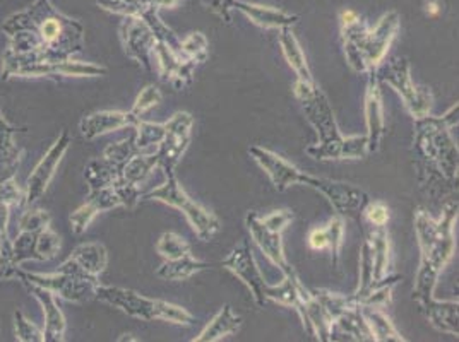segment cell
<instances>
[{
	"label": "cell",
	"instance_id": "e7e4bbea",
	"mask_svg": "<svg viewBox=\"0 0 459 342\" xmlns=\"http://www.w3.org/2000/svg\"><path fill=\"white\" fill-rule=\"evenodd\" d=\"M124 341H137V339H135V338H131V334H126L124 338H118V342Z\"/></svg>",
	"mask_w": 459,
	"mask_h": 342
},
{
	"label": "cell",
	"instance_id": "6125c7cd",
	"mask_svg": "<svg viewBox=\"0 0 459 342\" xmlns=\"http://www.w3.org/2000/svg\"><path fill=\"white\" fill-rule=\"evenodd\" d=\"M423 11L429 18H437L442 11V5H440L437 0H425L423 4Z\"/></svg>",
	"mask_w": 459,
	"mask_h": 342
},
{
	"label": "cell",
	"instance_id": "52a82bcc",
	"mask_svg": "<svg viewBox=\"0 0 459 342\" xmlns=\"http://www.w3.org/2000/svg\"><path fill=\"white\" fill-rule=\"evenodd\" d=\"M377 77L383 79L384 82H387L400 95L406 110L415 120L430 114L432 93L427 88L415 86L406 58L396 57L389 60L384 67L383 76Z\"/></svg>",
	"mask_w": 459,
	"mask_h": 342
},
{
	"label": "cell",
	"instance_id": "ee69618b",
	"mask_svg": "<svg viewBox=\"0 0 459 342\" xmlns=\"http://www.w3.org/2000/svg\"><path fill=\"white\" fill-rule=\"evenodd\" d=\"M374 285H376V281H374V253H372L368 238H365L362 248H360V281H359L357 291L353 293L359 304H360V298Z\"/></svg>",
	"mask_w": 459,
	"mask_h": 342
},
{
	"label": "cell",
	"instance_id": "30bf717a",
	"mask_svg": "<svg viewBox=\"0 0 459 342\" xmlns=\"http://www.w3.org/2000/svg\"><path fill=\"white\" fill-rule=\"evenodd\" d=\"M71 144H73V137L69 131L64 129L56 139V142L52 144V148L45 152V156L39 159V165L35 167V170L31 171V175L26 180V191H24V206L26 208L35 206L45 195V192L57 173L65 152L69 151Z\"/></svg>",
	"mask_w": 459,
	"mask_h": 342
},
{
	"label": "cell",
	"instance_id": "be15d7a7",
	"mask_svg": "<svg viewBox=\"0 0 459 342\" xmlns=\"http://www.w3.org/2000/svg\"><path fill=\"white\" fill-rule=\"evenodd\" d=\"M152 2H153L158 9H161V7L170 9V7H175L178 4V0H152Z\"/></svg>",
	"mask_w": 459,
	"mask_h": 342
},
{
	"label": "cell",
	"instance_id": "4316f807",
	"mask_svg": "<svg viewBox=\"0 0 459 342\" xmlns=\"http://www.w3.org/2000/svg\"><path fill=\"white\" fill-rule=\"evenodd\" d=\"M429 322L432 323L440 332L459 336L458 329V302H439L436 298L421 304Z\"/></svg>",
	"mask_w": 459,
	"mask_h": 342
},
{
	"label": "cell",
	"instance_id": "03108f58",
	"mask_svg": "<svg viewBox=\"0 0 459 342\" xmlns=\"http://www.w3.org/2000/svg\"><path fill=\"white\" fill-rule=\"evenodd\" d=\"M144 5H153V2L152 0H141Z\"/></svg>",
	"mask_w": 459,
	"mask_h": 342
},
{
	"label": "cell",
	"instance_id": "3957f363",
	"mask_svg": "<svg viewBox=\"0 0 459 342\" xmlns=\"http://www.w3.org/2000/svg\"><path fill=\"white\" fill-rule=\"evenodd\" d=\"M295 98L299 99L307 122L316 129L319 142L308 146L306 152L317 161H333V159H364L368 154L367 135H351L344 137L340 133L338 122L333 114L327 96L314 84L295 81L293 86Z\"/></svg>",
	"mask_w": 459,
	"mask_h": 342
},
{
	"label": "cell",
	"instance_id": "7dc6e473",
	"mask_svg": "<svg viewBox=\"0 0 459 342\" xmlns=\"http://www.w3.org/2000/svg\"><path fill=\"white\" fill-rule=\"evenodd\" d=\"M182 54L184 57L191 58L195 64H204L210 56V43L204 33L195 31L187 38L182 39Z\"/></svg>",
	"mask_w": 459,
	"mask_h": 342
},
{
	"label": "cell",
	"instance_id": "8fae6325",
	"mask_svg": "<svg viewBox=\"0 0 459 342\" xmlns=\"http://www.w3.org/2000/svg\"><path fill=\"white\" fill-rule=\"evenodd\" d=\"M304 185L325 195L327 202L340 216L360 214V212H364L367 204L370 202V197L367 192L351 185V184H344L338 180L307 175Z\"/></svg>",
	"mask_w": 459,
	"mask_h": 342
},
{
	"label": "cell",
	"instance_id": "6da1fadb",
	"mask_svg": "<svg viewBox=\"0 0 459 342\" xmlns=\"http://www.w3.org/2000/svg\"><path fill=\"white\" fill-rule=\"evenodd\" d=\"M2 31L9 37L2 76L24 64L73 58L84 48V26L62 14L52 0H35L28 9L9 16Z\"/></svg>",
	"mask_w": 459,
	"mask_h": 342
},
{
	"label": "cell",
	"instance_id": "9c48e42d",
	"mask_svg": "<svg viewBox=\"0 0 459 342\" xmlns=\"http://www.w3.org/2000/svg\"><path fill=\"white\" fill-rule=\"evenodd\" d=\"M192 125L194 116L187 112H178L165 122L167 133L154 152L158 158V168H161L167 176L175 175L177 165L191 144Z\"/></svg>",
	"mask_w": 459,
	"mask_h": 342
},
{
	"label": "cell",
	"instance_id": "ba28073f",
	"mask_svg": "<svg viewBox=\"0 0 459 342\" xmlns=\"http://www.w3.org/2000/svg\"><path fill=\"white\" fill-rule=\"evenodd\" d=\"M14 279L18 281H28L31 285L41 286L54 293L58 298L73 302V304H84L95 298L96 286L100 281L93 279H84L69 272H52V274H39V272H28L22 270L21 267H16Z\"/></svg>",
	"mask_w": 459,
	"mask_h": 342
},
{
	"label": "cell",
	"instance_id": "f35d334b",
	"mask_svg": "<svg viewBox=\"0 0 459 342\" xmlns=\"http://www.w3.org/2000/svg\"><path fill=\"white\" fill-rule=\"evenodd\" d=\"M312 295L316 296V300L319 304H323L325 313L329 315V319L333 321V323L346 310H350L353 306H359V302H357L353 293L351 295H340V293H333L329 289H314Z\"/></svg>",
	"mask_w": 459,
	"mask_h": 342
},
{
	"label": "cell",
	"instance_id": "bcb514c9",
	"mask_svg": "<svg viewBox=\"0 0 459 342\" xmlns=\"http://www.w3.org/2000/svg\"><path fill=\"white\" fill-rule=\"evenodd\" d=\"M153 60L158 64L161 79L167 81V82H170V79H172L173 74H175L177 67L180 65V62H182L184 58L178 57L169 45L156 41L153 50Z\"/></svg>",
	"mask_w": 459,
	"mask_h": 342
},
{
	"label": "cell",
	"instance_id": "8992f818",
	"mask_svg": "<svg viewBox=\"0 0 459 342\" xmlns=\"http://www.w3.org/2000/svg\"><path fill=\"white\" fill-rule=\"evenodd\" d=\"M146 199L182 210L186 219L189 221V225L194 229V233L203 242H210L211 238L221 228L220 219L212 212L204 209L201 204H197L194 199H191L187 195V192L182 189V185L178 184L175 175L167 176V182L163 185L146 193Z\"/></svg>",
	"mask_w": 459,
	"mask_h": 342
},
{
	"label": "cell",
	"instance_id": "9f6ffc18",
	"mask_svg": "<svg viewBox=\"0 0 459 342\" xmlns=\"http://www.w3.org/2000/svg\"><path fill=\"white\" fill-rule=\"evenodd\" d=\"M195 65H197V64H195L194 60H191V58H184V60L180 62V65L177 67L175 74H173L172 79H170V82H172L175 90H184V88H187L189 84H192L194 73H195Z\"/></svg>",
	"mask_w": 459,
	"mask_h": 342
},
{
	"label": "cell",
	"instance_id": "ab89813d",
	"mask_svg": "<svg viewBox=\"0 0 459 342\" xmlns=\"http://www.w3.org/2000/svg\"><path fill=\"white\" fill-rule=\"evenodd\" d=\"M135 146L141 152H154L161 144L167 127L165 124H154V122H143L139 120L134 127Z\"/></svg>",
	"mask_w": 459,
	"mask_h": 342
},
{
	"label": "cell",
	"instance_id": "f5cc1de1",
	"mask_svg": "<svg viewBox=\"0 0 459 342\" xmlns=\"http://www.w3.org/2000/svg\"><path fill=\"white\" fill-rule=\"evenodd\" d=\"M115 195L120 201V208H127V209H134L135 206L141 202V189L139 185L129 184L124 178L118 176V180L112 185Z\"/></svg>",
	"mask_w": 459,
	"mask_h": 342
},
{
	"label": "cell",
	"instance_id": "11a10c76",
	"mask_svg": "<svg viewBox=\"0 0 459 342\" xmlns=\"http://www.w3.org/2000/svg\"><path fill=\"white\" fill-rule=\"evenodd\" d=\"M52 223V218L47 210L43 209H26L22 212L20 219V229H30V231H41L48 228Z\"/></svg>",
	"mask_w": 459,
	"mask_h": 342
},
{
	"label": "cell",
	"instance_id": "603a6c76",
	"mask_svg": "<svg viewBox=\"0 0 459 342\" xmlns=\"http://www.w3.org/2000/svg\"><path fill=\"white\" fill-rule=\"evenodd\" d=\"M141 118H137L133 112H95L86 115L79 122V131L86 141L98 139L100 135L122 131V129H134Z\"/></svg>",
	"mask_w": 459,
	"mask_h": 342
},
{
	"label": "cell",
	"instance_id": "e0dca14e",
	"mask_svg": "<svg viewBox=\"0 0 459 342\" xmlns=\"http://www.w3.org/2000/svg\"><path fill=\"white\" fill-rule=\"evenodd\" d=\"M108 266V252L105 245L90 242L77 245L73 253L60 264L58 270L84 279L98 281V276Z\"/></svg>",
	"mask_w": 459,
	"mask_h": 342
},
{
	"label": "cell",
	"instance_id": "6f0895ef",
	"mask_svg": "<svg viewBox=\"0 0 459 342\" xmlns=\"http://www.w3.org/2000/svg\"><path fill=\"white\" fill-rule=\"evenodd\" d=\"M364 212L372 227H385L387 221H389V208L379 201L368 202Z\"/></svg>",
	"mask_w": 459,
	"mask_h": 342
},
{
	"label": "cell",
	"instance_id": "94428289",
	"mask_svg": "<svg viewBox=\"0 0 459 342\" xmlns=\"http://www.w3.org/2000/svg\"><path fill=\"white\" fill-rule=\"evenodd\" d=\"M308 245L314 250H325L327 248V238H325V228H316L308 235Z\"/></svg>",
	"mask_w": 459,
	"mask_h": 342
},
{
	"label": "cell",
	"instance_id": "7a4b0ae2",
	"mask_svg": "<svg viewBox=\"0 0 459 342\" xmlns=\"http://www.w3.org/2000/svg\"><path fill=\"white\" fill-rule=\"evenodd\" d=\"M458 221V201H449L442 208L439 219H432L429 210H415V233L420 247V267L417 272L413 300L427 304L434 298V289L439 281L440 272L455 253V223Z\"/></svg>",
	"mask_w": 459,
	"mask_h": 342
},
{
	"label": "cell",
	"instance_id": "ac0fdd59",
	"mask_svg": "<svg viewBox=\"0 0 459 342\" xmlns=\"http://www.w3.org/2000/svg\"><path fill=\"white\" fill-rule=\"evenodd\" d=\"M368 84L365 91V122H367V150L377 152L383 144L385 133L384 120L383 95H381V79L377 71L368 73Z\"/></svg>",
	"mask_w": 459,
	"mask_h": 342
},
{
	"label": "cell",
	"instance_id": "816d5d0a",
	"mask_svg": "<svg viewBox=\"0 0 459 342\" xmlns=\"http://www.w3.org/2000/svg\"><path fill=\"white\" fill-rule=\"evenodd\" d=\"M161 101H163L161 91L154 84H148L146 88L141 90V93L135 98L134 107H133L131 112L137 118H141L146 112H150V110H153L154 107H158Z\"/></svg>",
	"mask_w": 459,
	"mask_h": 342
},
{
	"label": "cell",
	"instance_id": "8d00e7d4",
	"mask_svg": "<svg viewBox=\"0 0 459 342\" xmlns=\"http://www.w3.org/2000/svg\"><path fill=\"white\" fill-rule=\"evenodd\" d=\"M333 327H338L342 330V334L348 336L353 341H372V334L368 330V325L365 322L360 304L342 313L334 321Z\"/></svg>",
	"mask_w": 459,
	"mask_h": 342
},
{
	"label": "cell",
	"instance_id": "83f0119b",
	"mask_svg": "<svg viewBox=\"0 0 459 342\" xmlns=\"http://www.w3.org/2000/svg\"><path fill=\"white\" fill-rule=\"evenodd\" d=\"M280 47H281L283 56L287 58L288 65L297 74V79L302 81V82L314 84L316 81H314L312 73L308 69L306 54H304L299 39L295 37V33L291 31V28H281L280 30Z\"/></svg>",
	"mask_w": 459,
	"mask_h": 342
},
{
	"label": "cell",
	"instance_id": "b9f144b4",
	"mask_svg": "<svg viewBox=\"0 0 459 342\" xmlns=\"http://www.w3.org/2000/svg\"><path fill=\"white\" fill-rule=\"evenodd\" d=\"M398 281H402L400 276H393V278L385 276L384 279L377 281L365 293L359 304H368V306H377V308L389 306L393 302V287L398 285Z\"/></svg>",
	"mask_w": 459,
	"mask_h": 342
},
{
	"label": "cell",
	"instance_id": "7402d4cb",
	"mask_svg": "<svg viewBox=\"0 0 459 342\" xmlns=\"http://www.w3.org/2000/svg\"><path fill=\"white\" fill-rule=\"evenodd\" d=\"M21 285L28 289V293L39 302L43 317H45V329L43 339L45 342H62L65 338V317L58 306L56 295L41 286L31 285L28 281H21Z\"/></svg>",
	"mask_w": 459,
	"mask_h": 342
},
{
	"label": "cell",
	"instance_id": "680465c9",
	"mask_svg": "<svg viewBox=\"0 0 459 342\" xmlns=\"http://www.w3.org/2000/svg\"><path fill=\"white\" fill-rule=\"evenodd\" d=\"M206 9H210L214 16H218L221 22H231V11L235 5V0H201Z\"/></svg>",
	"mask_w": 459,
	"mask_h": 342
},
{
	"label": "cell",
	"instance_id": "74e56055",
	"mask_svg": "<svg viewBox=\"0 0 459 342\" xmlns=\"http://www.w3.org/2000/svg\"><path fill=\"white\" fill-rule=\"evenodd\" d=\"M154 168H158L156 152H139L122 168L120 178L129 184L141 185L153 173Z\"/></svg>",
	"mask_w": 459,
	"mask_h": 342
},
{
	"label": "cell",
	"instance_id": "60d3db41",
	"mask_svg": "<svg viewBox=\"0 0 459 342\" xmlns=\"http://www.w3.org/2000/svg\"><path fill=\"white\" fill-rule=\"evenodd\" d=\"M139 152L141 151L135 146V133H133L131 135H127L126 139L107 146L105 151H103V158L110 165H114L117 170L122 171V168Z\"/></svg>",
	"mask_w": 459,
	"mask_h": 342
},
{
	"label": "cell",
	"instance_id": "d4e9b609",
	"mask_svg": "<svg viewBox=\"0 0 459 342\" xmlns=\"http://www.w3.org/2000/svg\"><path fill=\"white\" fill-rule=\"evenodd\" d=\"M120 208V201L115 195L114 189H101V191L91 192L86 204H82L79 209L74 210L69 218L71 229L74 235H82L90 225L93 223L96 216L105 210H112Z\"/></svg>",
	"mask_w": 459,
	"mask_h": 342
},
{
	"label": "cell",
	"instance_id": "9a60e30c",
	"mask_svg": "<svg viewBox=\"0 0 459 342\" xmlns=\"http://www.w3.org/2000/svg\"><path fill=\"white\" fill-rule=\"evenodd\" d=\"M402 16L398 11H387L377 24L368 30L364 41V58L368 73L377 71L383 64L384 57L387 56V50L400 30Z\"/></svg>",
	"mask_w": 459,
	"mask_h": 342
},
{
	"label": "cell",
	"instance_id": "7bdbcfd3",
	"mask_svg": "<svg viewBox=\"0 0 459 342\" xmlns=\"http://www.w3.org/2000/svg\"><path fill=\"white\" fill-rule=\"evenodd\" d=\"M39 231L20 229L16 240H13V267H21L22 262L37 261V236Z\"/></svg>",
	"mask_w": 459,
	"mask_h": 342
},
{
	"label": "cell",
	"instance_id": "f907efd6",
	"mask_svg": "<svg viewBox=\"0 0 459 342\" xmlns=\"http://www.w3.org/2000/svg\"><path fill=\"white\" fill-rule=\"evenodd\" d=\"M60 245H62L60 244V236H58L54 229L50 228V227L41 229L39 236H37V245H35L37 261L39 262H45V261L54 259L57 255L58 250H60Z\"/></svg>",
	"mask_w": 459,
	"mask_h": 342
},
{
	"label": "cell",
	"instance_id": "f6af8a7d",
	"mask_svg": "<svg viewBox=\"0 0 459 342\" xmlns=\"http://www.w3.org/2000/svg\"><path fill=\"white\" fill-rule=\"evenodd\" d=\"M156 252L165 259V261H175L180 259L187 253H191V245L177 233H163L156 244Z\"/></svg>",
	"mask_w": 459,
	"mask_h": 342
},
{
	"label": "cell",
	"instance_id": "4dcf8cb0",
	"mask_svg": "<svg viewBox=\"0 0 459 342\" xmlns=\"http://www.w3.org/2000/svg\"><path fill=\"white\" fill-rule=\"evenodd\" d=\"M210 264L194 259L191 253L175 259V261H165L161 266L158 267L156 276L165 279V281H186L192 276L208 270Z\"/></svg>",
	"mask_w": 459,
	"mask_h": 342
},
{
	"label": "cell",
	"instance_id": "836d02e7",
	"mask_svg": "<svg viewBox=\"0 0 459 342\" xmlns=\"http://www.w3.org/2000/svg\"><path fill=\"white\" fill-rule=\"evenodd\" d=\"M118 176L120 171L117 170L114 165H110L103 156L91 159L84 168V180L90 187V193L101 189H110L118 180Z\"/></svg>",
	"mask_w": 459,
	"mask_h": 342
},
{
	"label": "cell",
	"instance_id": "db71d44e",
	"mask_svg": "<svg viewBox=\"0 0 459 342\" xmlns=\"http://www.w3.org/2000/svg\"><path fill=\"white\" fill-rule=\"evenodd\" d=\"M14 330L20 342H45L43 332L33 322H30L21 310L14 312Z\"/></svg>",
	"mask_w": 459,
	"mask_h": 342
},
{
	"label": "cell",
	"instance_id": "d6a6232c",
	"mask_svg": "<svg viewBox=\"0 0 459 342\" xmlns=\"http://www.w3.org/2000/svg\"><path fill=\"white\" fill-rule=\"evenodd\" d=\"M11 206L0 201V281L14 279L16 267H13V240L9 238Z\"/></svg>",
	"mask_w": 459,
	"mask_h": 342
},
{
	"label": "cell",
	"instance_id": "c3c4849f",
	"mask_svg": "<svg viewBox=\"0 0 459 342\" xmlns=\"http://www.w3.org/2000/svg\"><path fill=\"white\" fill-rule=\"evenodd\" d=\"M93 2L100 9L112 14H118L122 18L141 16L143 11L148 7L141 0H93Z\"/></svg>",
	"mask_w": 459,
	"mask_h": 342
},
{
	"label": "cell",
	"instance_id": "277c9868",
	"mask_svg": "<svg viewBox=\"0 0 459 342\" xmlns=\"http://www.w3.org/2000/svg\"><path fill=\"white\" fill-rule=\"evenodd\" d=\"M458 103L442 116L415 120L413 151L423 161L421 173H440L447 182L458 184L459 152L451 131L458 127Z\"/></svg>",
	"mask_w": 459,
	"mask_h": 342
},
{
	"label": "cell",
	"instance_id": "44dd1931",
	"mask_svg": "<svg viewBox=\"0 0 459 342\" xmlns=\"http://www.w3.org/2000/svg\"><path fill=\"white\" fill-rule=\"evenodd\" d=\"M246 225L250 231L252 240L255 245L263 250V253L268 257L269 261L278 267L283 274L293 270V267L288 264L285 252H283V244H281V233L269 229L263 218H259L255 212H249L246 216Z\"/></svg>",
	"mask_w": 459,
	"mask_h": 342
},
{
	"label": "cell",
	"instance_id": "f1b7e54d",
	"mask_svg": "<svg viewBox=\"0 0 459 342\" xmlns=\"http://www.w3.org/2000/svg\"><path fill=\"white\" fill-rule=\"evenodd\" d=\"M242 327V317L233 312L230 304H225L211 321L204 330L194 339V342L221 341L230 334H235Z\"/></svg>",
	"mask_w": 459,
	"mask_h": 342
},
{
	"label": "cell",
	"instance_id": "d590c367",
	"mask_svg": "<svg viewBox=\"0 0 459 342\" xmlns=\"http://www.w3.org/2000/svg\"><path fill=\"white\" fill-rule=\"evenodd\" d=\"M158 11H160V9H158L154 4L153 5H148V7L143 11V14H141L139 18H143V20L146 21V24L150 26L154 39H156L158 43L169 45L178 57L186 58L184 57V54H182V39H178V37L175 35V31H173L172 28H169V26L161 21Z\"/></svg>",
	"mask_w": 459,
	"mask_h": 342
},
{
	"label": "cell",
	"instance_id": "681fc988",
	"mask_svg": "<svg viewBox=\"0 0 459 342\" xmlns=\"http://www.w3.org/2000/svg\"><path fill=\"white\" fill-rule=\"evenodd\" d=\"M325 229L327 248L331 250V255H333V266L338 267L340 266V253H342V247H343V216H340V214L334 216Z\"/></svg>",
	"mask_w": 459,
	"mask_h": 342
},
{
	"label": "cell",
	"instance_id": "1f68e13d",
	"mask_svg": "<svg viewBox=\"0 0 459 342\" xmlns=\"http://www.w3.org/2000/svg\"><path fill=\"white\" fill-rule=\"evenodd\" d=\"M368 242L374 253V281H381L389 274L391 264V242L385 227H372L368 233Z\"/></svg>",
	"mask_w": 459,
	"mask_h": 342
},
{
	"label": "cell",
	"instance_id": "91938a15",
	"mask_svg": "<svg viewBox=\"0 0 459 342\" xmlns=\"http://www.w3.org/2000/svg\"><path fill=\"white\" fill-rule=\"evenodd\" d=\"M293 219V212L290 209H280L271 212L266 218H263V223L273 231H278L281 233L283 229L287 228L288 225L291 223Z\"/></svg>",
	"mask_w": 459,
	"mask_h": 342
},
{
	"label": "cell",
	"instance_id": "4fadbf2b",
	"mask_svg": "<svg viewBox=\"0 0 459 342\" xmlns=\"http://www.w3.org/2000/svg\"><path fill=\"white\" fill-rule=\"evenodd\" d=\"M223 269H227L233 276H237L244 285L249 287L250 295L259 308H264L268 304L266 286L255 257L252 253L250 244L246 240L238 247L233 248L229 257L223 261Z\"/></svg>",
	"mask_w": 459,
	"mask_h": 342
},
{
	"label": "cell",
	"instance_id": "f546056e",
	"mask_svg": "<svg viewBox=\"0 0 459 342\" xmlns=\"http://www.w3.org/2000/svg\"><path fill=\"white\" fill-rule=\"evenodd\" d=\"M365 322L372 334V341L376 342H406L402 334L396 330L394 323L384 313L383 308L360 304Z\"/></svg>",
	"mask_w": 459,
	"mask_h": 342
},
{
	"label": "cell",
	"instance_id": "cb8c5ba5",
	"mask_svg": "<svg viewBox=\"0 0 459 342\" xmlns=\"http://www.w3.org/2000/svg\"><path fill=\"white\" fill-rule=\"evenodd\" d=\"M26 127H16L7 122L5 115L0 110V182L16 176L24 151L14 141L21 133H26Z\"/></svg>",
	"mask_w": 459,
	"mask_h": 342
},
{
	"label": "cell",
	"instance_id": "d6986e66",
	"mask_svg": "<svg viewBox=\"0 0 459 342\" xmlns=\"http://www.w3.org/2000/svg\"><path fill=\"white\" fill-rule=\"evenodd\" d=\"M342 21V38H343L344 57L348 65L355 71V73H362L368 74V67L365 64L364 58V41L368 28L365 24L362 18L355 13L346 9L340 14Z\"/></svg>",
	"mask_w": 459,
	"mask_h": 342
},
{
	"label": "cell",
	"instance_id": "484cf974",
	"mask_svg": "<svg viewBox=\"0 0 459 342\" xmlns=\"http://www.w3.org/2000/svg\"><path fill=\"white\" fill-rule=\"evenodd\" d=\"M233 9L242 13L247 20L261 28L281 30V28H291L299 22V16H295V14H290V13H285L276 7L246 2V0H235Z\"/></svg>",
	"mask_w": 459,
	"mask_h": 342
},
{
	"label": "cell",
	"instance_id": "ffe728a7",
	"mask_svg": "<svg viewBox=\"0 0 459 342\" xmlns=\"http://www.w3.org/2000/svg\"><path fill=\"white\" fill-rule=\"evenodd\" d=\"M299 295H300V306L295 310L302 319L304 329L308 336H314L319 341H333V321L325 313L323 304L316 300L312 291H308L302 281L299 283Z\"/></svg>",
	"mask_w": 459,
	"mask_h": 342
},
{
	"label": "cell",
	"instance_id": "7c38bea8",
	"mask_svg": "<svg viewBox=\"0 0 459 342\" xmlns=\"http://www.w3.org/2000/svg\"><path fill=\"white\" fill-rule=\"evenodd\" d=\"M108 69L91 62H77L73 58L62 60V62H31L18 65L11 69L2 79L11 77H48V79H58V77H101L107 76Z\"/></svg>",
	"mask_w": 459,
	"mask_h": 342
},
{
	"label": "cell",
	"instance_id": "5bb4252c",
	"mask_svg": "<svg viewBox=\"0 0 459 342\" xmlns=\"http://www.w3.org/2000/svg\"><path fill=\"white\" fill-rule=\"evenodd\" d=\"M120 41L124 52L135 60L144 71H153V50L156 45L153 33L146 21L139 16L124 18L120 24Z\"/></svg>",
	"mask_w": 459,
	"mask_h": 342
},
{
	"label": "cell",
	"instance_id": "2e32d148",
	"mask_svg": "<svg viewBox=\"0 0 459 342\" xmlns=\"http://www.w3.org/2000/svg\"><path fill=\"white\" fill-rule=\"evenodd\" d=\"M249 152L254 161L268 175L276 191L285 192L291 185H304L306 171L299 170L276 152L269 151L261 146H252Z\"/></svg>",
	"mask_w": 459,
	"mask_h": 342
},
{
	"label": "cell",
	"instance_id": "5b68a950",
	"mask_svg": "<svg viewBox=\"0 0 459 342\" xmlns=\"http://www.w3.org/2000/svg\"><path fill=\"white\" fill-rule=\"evenodd\" d=\"M95 298L101 304H110L117 310L127 313L129 317L144 321V322L163 321L175 325L194 323L192 313H189L186 308L163 302V300L143 296L133 289H126L118 286L98 285L95 289Z\"/></svg>",
	"mask_w": 459,
	"mask_h": 342
},
{
	"label": "cell",
	"instance_id": "e575fe53",
	"mask_svg": "<svg viewBox=\"0 0 459 342\" xmlns=\"http://www.w3.org/2000/svg\"><path fill=\"white\" fill-rule=\"evenodd\" d=\"M299 283H300V278H299L295 269L290 270L287 274H283V281L280 285L266 286V298H268V302L283 304V306L297 310L300 306Z\"/></svg>",
	"mask_w": 459,
	"mask_h": 342
}]
</instances>
